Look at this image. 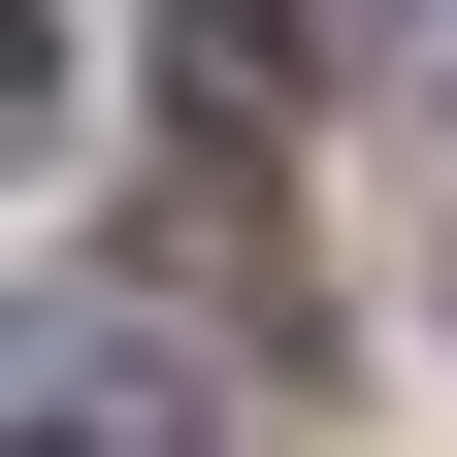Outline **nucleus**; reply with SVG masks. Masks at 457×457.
Segmentation results:
<instances>
[{"label": "nucleus", "instance_id": "f257e3e1", "mask_svg": "<svg viewBox=\"0 0 457 457\" xmlns=\"http://www.w3.org/2000/svg\"><path fill=\"white\" fill-rule=\"evenodd\" d=\"M0 457H228V392H196V327L33 295V327H0Z\"/></svg>", "mask_w": 457, "mask_h": 457}, {"label": "nucleus", "instance_id": "f03ea898", "mask_svg": "<svg viewBox=\"0 0 457 457\" xmlns=\"http://www.w3.org/2000/svg\"><path fill=\"white\" fill-rule=\"evenodd\" d=\"M33 131H66V33H33V0H0V163H33Z\"/></svg>", "mask_w": 457, "mask_h": 457}]
</instances>
